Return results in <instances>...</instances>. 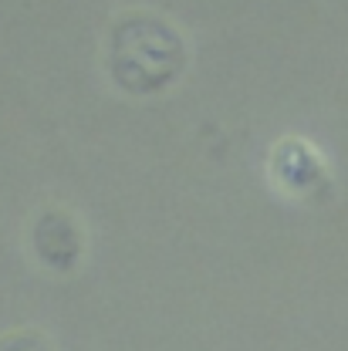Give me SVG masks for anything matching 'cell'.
<instances>
[{"instance_id": "1", "label": "cell", "mask_w": 348, "mask_h": 351, "mask_svg": "<svg viewBox=\"0 0 348 351\" xmlns=\"http://www.w3.org/2000/svg\"><path fill=\"white\" fill-rule=\"evenodd\" d=\"M189 64L186 38L156 10H122L105 38L108 82L129 98H159L179 85Z\"/></svg>"}, {"instance_id": "2", "label": "cell", "mask_w": 348, "mask_h": 351, "mask_svg": "<svg viewBox=\"0 0 348 351\" xmlns=\"http://www.w3.org/2000/svg\"><path fill=\"white\" fill-rule=\"evenodd\" d=\"M27 247L38 267L65 277L75 274L88 250V237L82 230L78 217L68 206H41L31 217V230H27Z\"/></svg>"}, {"instance_id": "4", "label": "cell", "mask_w": 348, "mask_h": 351, "mask_svg": "<svg viewBox=\"0 0 348 351\" xmlns=\"http://www.w3.org/2000/svg\"><path fill=\"white\" fill-rule=\"evenodd\" d=\"M0 351H54V345L41 328H17L0 335Z\"/></svg>"}, {"instance_id": "3", "label": "cell", "mask_w": 348, "mask_h": 351, "mask_svg": "<svg viewBox=\"0 0 348 351\" xmlns=\"http://www.w3.org/2000/svg\"><path fill=\"white\" fill-rule=\"evenodd\" d=\"M270 176L284 193L305 196V199L325 196L332 189V173H328L321 152L298 135H288L270 149Z\"/></svg>"}]
</instances>
